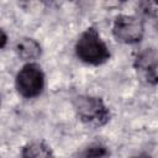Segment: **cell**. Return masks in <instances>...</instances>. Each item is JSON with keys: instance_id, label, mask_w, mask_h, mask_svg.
Here are the masks:
<instances>
[{"instance_id": "cell-1", "label": "cell", "mask_w": 158, "mask_h": 158, "mask_svg": "<svg viewBox=\"0 0 158 158\" xmlns=\"http://www.w3.org/2000/svg\"><path fill=\"white\" fill-rule=\"evenodd\" d=\"M75 54L81 62L90 65H100L110 58L107 44L94 27L86 28L79 36L75 43Z\"/></svg>"}, {"instance_id": "cell-2", "label": "cell", "mask_w": 158, "mask_h": 158, "mask_svg": "<svg viewBox=\"0 0 158 158\" xmlns=\"http://www.w3.org/2000/svg\"><path fill=\"white\" fill-rule=\"evenodd\" d=\"M74 109L80 121L91 127L104 126L110 120V111L100 98L78 96L74 99Z\"/></svg>"}, {"instance_id": "cell-3", "label": "cell", "mask_w": 158, "mask_h": 158, "mask_svg": "<svg viewBox=\"0 0 158 158\" xmlns=\"http://www.w3.org/2000/svg\"><path fill=\"white\" fill-rule=\"evenodd\" d=\"M15 85L23 98L32 99L38 96L44 88V74L41 67L32 62L25 64L16 74Z\"/></svg>"}, {"instance_id": "cell-4", "label": "cell", "mask_w": 158, "mask_h": 158, "mask_svg": "<svg viewBox=\"0 0 158 158\" xmlns=\"http://www.w3.org/2000/svg\"><path fill=\"white\" fill-rule=\"evenodd\" d=\"M112 35L117 42L133 44L139 42L144 35L143 21L131 15H118L112 23Z\"/></svg>"}, {"instance_id": "cell-5", "label": "cell", "mask_w": 158, "mask_h": 158, "mask_svg": "<svg viewBox=\"0 0 158 158\" xmlns=\"http://www.w3.org/2000/svg\"><path fill=\"white\" fill-rule=\"evenodd\" d=\"M16 53L23 60L37 59L41 56V46L33 38H22L16 44Z\"/></svg>"}, {"instance_id": "cell-6", "label": "cell", "mask_w": 158, "mask_h": 158, "mask_svg": "<svg viewBox=\"0 0 158 158\" xmlns=\"http://www.w3.org/2000/svg\"><path fill=\"white\" fill-rule=\"evenodd\" d=\"M21 156L25 158H40L53 156L51 148L44 142H32L22 148Z\"/></svg>"}, {"instance_id": "cell-7", "label": "cell", "mask_w": 158, "mask_h": 158, "mask_svg": "<svg viewBox=\"0 0 158 158\" xmlns=\"http://www.w3.org/2000/svg\"><path fill=\"white\" fill-rule=\"evenodd\" d=\"M139 10L146 16L156 15V12L158 10V0H141Z\"/></svg>"}, {"instance_id": "cell-8", "label": "cell", "mask_w": 158, "mask_h": 158, "mask_svg": "<svg viewBox=\"0 0 158 158\" xmlns=\"http://www.w3.org/2000/svg\"><path fill=\"white\" fill-rule=\"evenodd\" d=\"M83 156L84 157H105V156H109V151L100 144H94L86 148Z\"/></svg>"}, {"instance_id": "cell-9", "label": "cell", "mask_w": 158, "mask_h": 158, "mask_svg": "<svg viewBox=\"0 0 158 158\" xmlns=\"http://www.w3.org/2000/svg\"><path fill=\"white\" fill-rule=\"evenodd\" d=\"M149 78L158 83V62L149 67Z\"/></svg>"}, {"instance_id": "cell-10", "label": "cell", "mask_w": 158, "mask_h": 158, "mask_svg": "<svg viewBox=\"0 0 158 158\" xmlns=\"http://www.w3.org/2000/svg\"><path fill=\"white\" fill-rule=\"evenodd\" d=\"M6 41H7V36H6L5 31L2 30V31H1V47H2V48L5 47V44H6Z\"/></svg>"}, {"instance_id": "cell-11", "label": "cell", "mask_w": 158, "mask_h": 158, "mask_svg": "<svg viewBox=\"0 0 158 158\" xmlns=\"http://www.w3.org/2000/svg\"><path fill=\"white\" fill-rule=\"evenodd\" d=\"M115 1H116V5H118V4H121V2H123L126 0H115Z\"/></svg>"}]
</instances>
